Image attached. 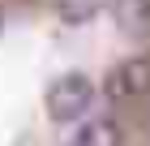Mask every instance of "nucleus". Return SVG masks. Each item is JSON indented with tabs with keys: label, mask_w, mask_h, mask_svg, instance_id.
<instances>
[{
	"label": "nucleus",
	"mask_w": 150,
	"mask_h": 146,
	"mask_svg": "<svg viewBox=\"0 0 150 146\" xmlns=\"http://www.w3.org/2000/svg\"><path fill=\"white\" fill-rule=\"evenodd\" d=\"M69 146H125V129L112 116H90V120H81L73 129Z\"/></svg>",
	"instance_id": "nucleus-3"
},
{
	"label": "nucleus",
	"mask_w": 150,
	"mask_h": 146,
	"mask_svg": "<svg viewBox=\"0 0 150 146\" xmlns=\"http://www.w3.org/2000/svg\"><path fill=\"white\" fill-rule=\"evenodd\" d=\"M103 90L112 103H133L150 95V60L146 56H125L120 65L103 78Z\"/></svg>",
	"instance_id": "nucleus-2"
},
{
	"label": "nucleus",
	"mask_w": 150,
	"mask_h": 146,
	"mask_svg": "<svg viewBox=\"0 0 150 146\" xmlns=\"http://www.w3.org/2000/svg\"><path fill=\"white\" fill-rule=\"evenodd\" d=\"M103 9H107V0H56V17L64 26H81L90 17H99Z\"/></svg>",
	"instance_id": "nucleus-5"
},
{
	"label": "nucleus",
	"mask_w": 150,
	"mask_h": 146,
	"mask_svg": "<svg viewBox=\"0 0 150 146\" xmlns=\"http://www.w3.org/2000/svg\"><path fill=\"white\" fill-rule=\"evenodd\" d=\"M90 103H94V86H90L86 73H60L47 86V95H43V108H47V116L56 125L81 120V116L90 112Z\"/></svg>",
	"instance_id": "nucleus-1"
},
{
	"label": "nucleus",
	"mask_w": 150,
	"mask_h": 146,
	"mask_svg": "<svg viewBox=\"0 0 150 146\" xmlns=\"http://www.w3.org/2000/svg\"><path fill=\"white\" fill-rule=\"evenodd\" d=\"M125 34H150V0H112Z\"/></svg>",
	"instance_id": "nucleus-4"
},
{
	"label": "nucleus",
	"mask_w": 150,
	"mask_h": 146,
	"mask_svg": "<svg viewBox=\"0 0 150 146\" xmlns=\"http://www.w3.org/2000/svg\"><path fill=\"white\" fill-rule=\"evenodd\" d=\"M0 26H4V13H0Z\"/></svg>",
	"instance_id": "nucleus-6"
}]
</instances>
